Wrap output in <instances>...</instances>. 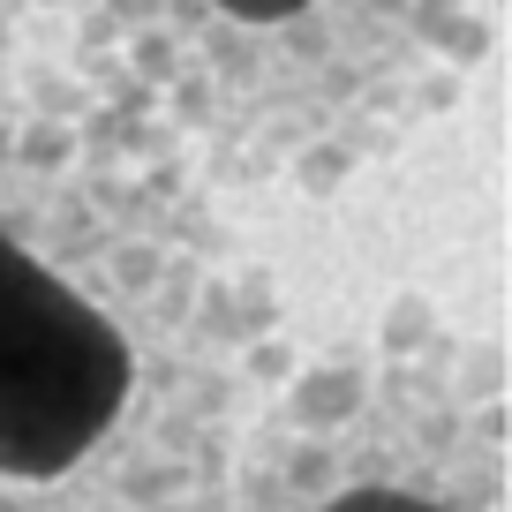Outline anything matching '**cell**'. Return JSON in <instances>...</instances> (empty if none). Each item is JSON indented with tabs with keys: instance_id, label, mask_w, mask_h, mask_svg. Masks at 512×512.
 I'll list each match as a JSON object with an SVG mask.
<instances>
[{
	"instance_id": "6da1fadb",
	"label": "cell",
	"mask_w": 512,
	"mask_h": 512,
	"mask_svg": "<svg viewBox=\"0 0 512 512\" xmlns=\"http://www.w3.org/2000/svg\"><path fill=\"white\" fill-rule=\"evenodd\" d=\"M264 407L204 174L0 31V512H204Z\"/></svg>"
},
{
	"instance_id": "7a4b0ae2",
	"label": "cell",
	"mask_w": 512,
	"mask_h": 512,
	"mask_svg": "<svg viewBox=\"0 0 512 512\" xmlns=\"http://www.w3.org/2000/svg\"><path fill=\"white\" fill-rule=\"evenodd\" d=\"M0 31L219 181H347L490 53L497 0H0Z\"/></svg>"
},
{
	"instance_id": "3957f363",
	"label": "cell",
	"mask_w": 512,
	"mask_h": 512,
	"mask_svg": "<svg viewBox=\"0 0 512 512\" xmlns=\"http://www.w3.org/2000/svg\"><path fill=\"white\" fill-rule=\"evenodd\" d=\"M204 512H505V407L460 339H377L264 407Z\"/></svg>"
}]
</instances>
